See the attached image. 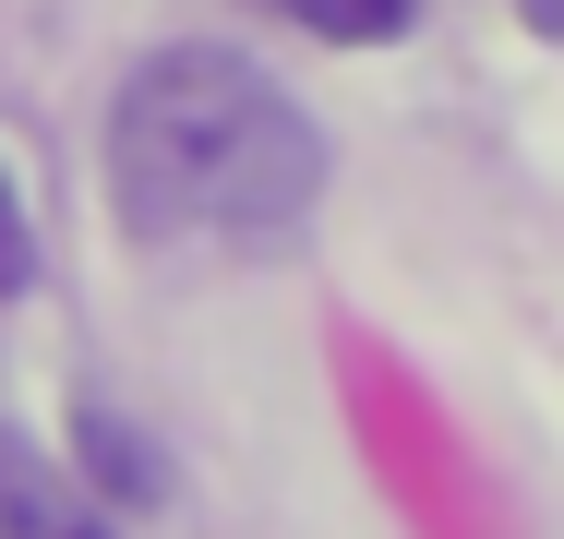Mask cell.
I'll return each mask as SVG.
<instances>
[{"instance_id":"cell-1","label":"cell","mask_w":564,"mask_h":539,"mask_svg":"<svg viewBox=\"0 0 564 539\" xmlns=\"http://www.w3.org/2000/svg\"><path fill=\"white\" fill-rule=\"evenodd\" d=\"M109 205L144 252H252L325 205V132L240 48H156L109 108Z\"/></svg>"},{"instance_id":"cell-2","label":"cell","mask_w":564,"mask_h":539,"mask_svg":"<svg viewBox=\"0 0 564 539\" xmlns=\"http://www.w3.org/2000/svg\"><path fill=\"white\" fill-rule=\"evenodd\" d=\"M0 539H109L97 504L73 492V468L48 443H24L12 420H0Z\"/></svg>"},{"instance_id":"cell-3","label":"cell","mask_w":564,"mask_h":539,"mask_svg":"<svg viewBox=\"0 0 564 539\" xmlns=\"http://www.w3.org/2000/svg\"><path fill=\"white\" fill-rule=\"evenodd\" d=\"M276 12L313 24V36H337V48H384V36H409L421 0H276Z\"/></svg>"},{"instance_id":"cell-4","label":"cell","mask_w":564,"mask_h":539,"mask_svg":"<svg viewBox=\"0 0 564 539\" xmlns=\"http://www.w3.org/2000/svg\"><path fill=\"white\" fill-rule=\"evenodd\" d=\"M85 443H97V468H109V492H120V504H144V492H156V480H169V468H156V455H144V443H120L109 420H85Z\"/></svg>"},{"instance_id":"cell-5","label":"cell","mask_w":564,"mask_h":539,"mask_svg":"<svg viewBox=\"0 0 564 539\" xmlns=\"http://www.w3.org/2000/svg\"><path fill=\"white\" fill-rule=\"evenodd\" d=\"M24 288H36V228H24L12 180H0V300H24Z\"/></svg>"},{"instance_id":"cell-6","label":"cell","mask_w":564,"mask_h":539,"mask_svg":"<svg viewBox=\"0 0 564 539\" xmlns=\"http://www.w3.org/2000/svg\"><path fill=\"white\" fill-rule=\"evenodd\" d=\"M529 24H553V36H564V0H529Z\"/></svg>"}]
</instances>
